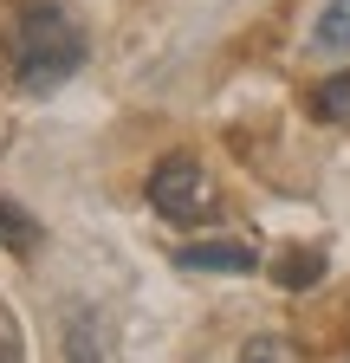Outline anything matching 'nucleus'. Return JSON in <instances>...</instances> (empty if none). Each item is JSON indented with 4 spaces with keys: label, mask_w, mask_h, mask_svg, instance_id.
Returning a JSON list of instances; mask_svg holds the SVG:
<instances>
[{
    "label": "nucleus",
    "mask_w": 350,
    "mask_h": 363,
    "mask_svg": "<svg viewBox=\"0 0 350 363\" xmlns=\"http://www.w3.org/2000/svg\"><path fill=\"white\" fill-rule=\"evenodd\" d=\"M84 59H91V39L59 0H20L7 13V72L26 98L59 91L72 72H84Z\"/></svg>",
    "instance_id": "1"
},
{
    "label": "nucleus",
    "mask_w": 350,
    "mask_h": 363,
    "mask_svg": "<svg viewBox=\"0 0 350 363\" xmlns=\"http://www.w3.org/2000/svg\"><path fill=\"white\" fill-rule=\"evenodd\" d=\"M149 208L169 220V227H195V220H208L214 214V182H208V169L195 162V156H162L156 169H149Z\"/></svg>",
    "instance_id": "2"
},
{
    "label": "nucleus",
    "mask_w": 350,
    "mask_h": 363,
    "mask_svg": "<svg viewBox=\"0 0 350 363\" xmlns=\"http://www.w3.org/2000/svg\"><path fill=\"white\" fill-rule=\"evenodd\" d=\"M59 357L65 363H111V331H104V318H98V305H65V318H59Z\"/></svg>",
    "instance_id": "3"
},
{
    "label": "nucleus",
    "mask_w": 350,
    "mask_h": 363,
    "mask_svg": "<svg viewBox=\"0 0 350 363\" xmlns=\"http://www.w3.org/2000/svg\"><path fill=\"white\" fill-rule=\"evenodd\" d=\"M175 266L182 272H253L259 253L253 240H188V247H175Z\"/></svg>",
    "instance_id": "4"
},
{
    "label": "nucleus",
    "mask_w": 350,
    "mask_h": 363,
    "mask_svg": "<svg viewBox=\"0 0 350 363\" xmlns=\"http://www.w3.org/2000/svg\"><path fill=\"white\" fill-rule=\"evenodd\" d=\"M39 240H46V234H39V220H33L20 201L0 195V247H7L13 259H33V253H39Z\"/></svg>",
    "instance_id": "5"
},
{
    "label": "nucleus",
    "mask_w": 350,
    "mask_h": 363,
    "mask_svg": "<svg viewBox=\"0 0 350 363\" xmlns=\"http://www.w3.org/2000/svg\"><path fill=\"white\" fill-rule=\"evenodd\" d=\"M312 52H324V59L350 52V0H324V7H318V20H312Z\"/></svg>",
    "instance_id": "6"
},
{
    "label": "nucleus",
    "mask_w": 350,
    "mask_h": 363,
    "mask_svg": "<svg viewBox=\"0 0 350 363\" xmlns=\"http://www.w3.org/2000/svg\"><path fill=\"white\" fill-rule=\"evenodd\" d=\"M312 117L318 123H350V72H331L312 84Z\"/></svg>",
    "instance_id": "7"
},
{
    "label": "nucleus",
    "mask_w": 350,
    "mask_h": 363,
    "mask_svg": "<svg viewBox=\"0 0 350 363\" xmlns=\"http://www.w3.org/2000/svg\"><path fill=\"white\" fill-rule=\"evenodd\" d=\"M312 279H324V253H286L279 259V286L286 292H305Z\"/></svg>",
    "instance_id": "8"
},
{
    "label": "nucleus",
    "mask_w": 350,
    "mask_h": 363,
    "mask_svg": "<svg viewBox=\"0 0 350 363\" xmlns=\"http://www.w3.org/2000/svg\"><path fill=\"white\" fill-rule=\"evenodd\" d=\"M240 363H298V350H292L279 331H259V337L240 344Z\"/></svg>",
    "instance_id": "9"
}]
</instances>
